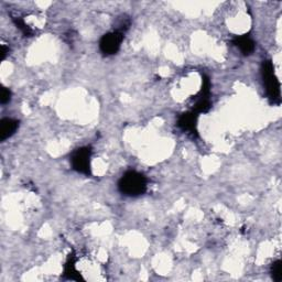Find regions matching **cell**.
I'll use <instances>...</instances> for the list:
<instances>
[{"instance_id":"11","label":"cell","mask_w":282,"mask_h":282,"mask_svg":"<svg viewBox=\"0 0 282 282\" xmlns=\"http://www.w3.org/2000/svg\"><path fill=\"white\" fill-rule=\"evenodd\" d=\"M11 99V92L6 89V88H3L2 90V97H0V100H2V104H7L9 102V100Z\"/></svg>"},{"instance_id":"10","label":"cell","mask_w":282,"mask_h":282,"mask_svg":"<svg viewBox=\"0 0 282 282\" xmlns=\"http://www.w3.org/2000/svg\"><path fill=\"white\" fill-rule=\"evenodd\" d=\"M271 276L274 281L280 282L282 280V269H281V262L277 260L271 266Z\"/></svg>"},{"instance_id":"9","label":"cell","mask_w":282,"mask_h":282,"mask_svg":"<svg viewBox=\"0 0 282 282\" xmlns=\"http://www.w3.org/2000/svg\"><path fill=\"white\" fill-rule=\"evenodd\" d=\"M64 273L67 274V276L72 279V280H79L81 277H79V274L75 268V263L72 257H70V259L68 260L67 265H65L64 268Z\"/></svg>"},{"instance_id":"3","label":"cell","mask_w":282,"mask_h":282,"mask_svg":"<svg viewBox=\"0 0 282 282\" xmlns=\"http://www.w3.org/2000/svg\"><path fill=\"white\" fill-rule=\"evenodd\" d=\"M91 156L92 150L89 147L79 148L71 157V163L73 169L79 173L91 175Z\"/></svg>"},{"instance_id":"7","label":"cell","mask_w":282,"mask_h":282,"mask_svg":"<svg viewBox=\"0 0 282 282\" xmlns=\"http://www.w3.org/2000/svg\"><path fill=\"white\" fill-rule=\"evenodd\" d=\"M19 121L12 118H4L0 124V140L5 141L17 132Z\"/></svg>"},{"instance_id":"12","label":"cell","mask_w":282,"mask_h":282,"mask_svg":"<svg viewBox=\"0 0 282 282\" xmlns=\"http://www.w3.org/2000/svg\"><path fill=\"white\" fill-rule=\"evenodd\" d=\"M7 52H8V50H7V48L5 46L2 47V60H5V57L7 55Z\"/></svg>"},{"instance_id":"4","label":"cell","mask_w":282,"mask_h":282,"mask_svg":"<svg viewBox=\"0 0 282 282\" xmlns=\"http://www.w3.org/2000/svg\"><path fill=\"white\" fill-rule=\"evenodd\" d=\"M122 40H124V33L117 30L105 34L99 42L100 51L105 55L116 54L120 49Z\"/></svg>"},{"instance_id":"8","label":"cell","mask_w":282,"mask_h":282,"mask_svg":"<svg viewBox=\"0 0 282 282\" xmlns=\"http://www.w3.org/2000/svg\"><path fill=\"white\" fill-rule=\"evenodd\" d=\"M233 42L234 45L241 50V52L244 55H250L255 51V42L250 37H248V35H241V37H237L234 39Z\"/></svg>"},{"instance_id":"5","label":"cell","mask_w":282,"mask_h":282,"mask_svg":"<svg viewBox=\"0 0 282 282\" xmlns=\"http://www.w3.org/2000/svg\"><path fill=\"white\" fill-rule=\"evenodd\" d=\"M209 88H211V82H209V79L207 77H204L203 86H202V90L198 95L197 104H195L194 107V113L201 114L207 113L209 111V108H211V99H209L211 91H209Z\"/></svg>"},{"instance_id":"6","label":"cell","mask_w":282,"mask_h":282,"mask_svg":"<svg viewBox=\"0 0 282 282\" xmlns=\"http://www.w3.org/2000/svg\"><path fill=\"white\" fill-rule=\"evenodd\" d=\"M197 122H198V114L191 112L182 114L179 117L178 125L179 127L190 134H197Z\"/></svg>"},{"instance_id":"2","label":"cell","mask_w":282,"mask_h":282,"mask_svg":"<svg viewBox=\"0 0 282 282\" xmlns=\"http://www.w3.org/2000/svg\"><path fill=\"white\" fill-rule=\"evenodd\" d=\"M262 73L267 95L274 104L280 103V84L274 73V67L271 61H264Z\"/></svg>"},{"instance_id":"1","label":"cell","mask_w":282,"mask_h":282,"mask_svg":"<svg viewBox=\"0 0 282 282\" xmlns=\"http://www.w3.org/2000/svg\"><path fill=\"white\" fill-rule=\"evenodd\" d=\"M120 193L126 197H140L147 191V179L137 171H128L118 182Z\"/></svg>"}]
</instances>
